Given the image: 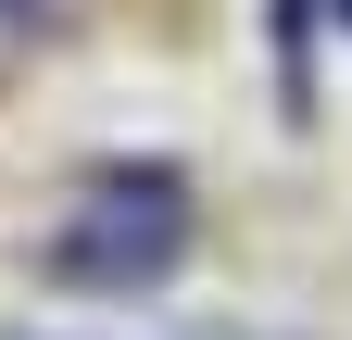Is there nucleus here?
<instances>
[{
	"label": "nucleus",
	"mask_w": 352,
	"mask_h": 340,
	"mask_svg": "<svg viewBox=\"0 0 352 340\" xmlns=\"http://www.w3.org/2000/svg\"><path fill=\"white\" fill-rule=\"evenodd\" d=\"M176 252H189V189L151 164V177H101L38 240V265L63 290H151V277H176Z\"/></svg>",
	"instance_id": "f257e3e1"
},
{
	"label": "nucleus",
	"mask_w": 352,
	"mask_h": 340,
	"mask_svg": "<svg viewBox=\"0 0 352 340\" xmlns=\"http://www.w3.org/2000/svg\"><path fill=\"white\" fill-rule=\"evenodd\" d=\"M0 25H38V0H0Z\"/></svg>",
	"instance_id": "f03ea898"
}]
</instances>
